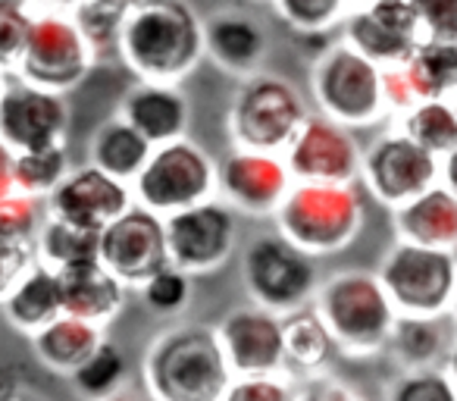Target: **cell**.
Masks as SVG:
<instances>
[{"instance_id": "obj_11", "label": "cell", "mask_w": 457, "mask_h": 401, "mask_svg": "<svg viewBox=\"0 0 457 401\" xmlns=\"http://www.w3.org/2000/svg\"><path fill=\"white\" fill-rule=\"evenodd\" d=\"M357 179H363L379 205L395 211L442 179L451 182V160L432 157L429 151L413 145L401 129H388L373 145L363 147Z\"/></svg>"}, {"instance_id": "obj_22", "label": "cell", "mask_w": 457, "mask_h": 401, "mask_svg": "<svg viewBox=\"0 0 457 401\" xmlns=\"http://www.w3.org/2000/svg\"><path fill=\"white\" fill-rule=\"evenodd\" d=\"M204 57L232 76H251L267 57V32L242 10H220L204 22Z\"/></svg>"}, {"instance_id": "obj_16", "label": "cell", "mask_w": 457, "mask_h": 401, "mask_svg": "<svg viewBox=\"0 0 457 401\" xmlns=\"http://www.w3.org/2000/svg\"><path fill=\"white\" fill-rule=\"evenodd\" d=\"M288 188H292V176L282 154L232 147L226 160L216 163V197L226 201L236 213L273 217Z\"/></svg>"}, {"instance_id": "obj_20", "label": "cell", "mask_w": 457, "mask_h": 401, "mask_svg": "<svg viewBox=\"0 0 457 401\" xmlns=\"http://www.w3.org/2000/svg\"><path fill=\"white\" fill-rule=\"evenodd\" d=\"M392 223L398 242L423 245V248L457 251V195L454 182L442 179L407 205L395 207Z\"/></svg>"}, {"instance_id": "obj_23", "label": "cell", "mask_w": 457, "mask_h": 401, "mask_svg": "<svg viewBox=\"0 0 457 401\" xmlns=\"http://www.w3.org/2000/svg\"><path fill=\"white\" fill-rule=\"evenodd\" d=\"M282 361H286V373H298L301 380L307 376L326 373L332 357L338 355L336 342H332L329 330L320 320V313L311 305L298 307L292 313H282Z\"/></svg>"}, {"instance_id": "obj_21", "label": "cell", "mask_w": 457, "mask_h": 401, "mask_svg": "<svg viewBox=\"0 0 457 401\" xmlns=\"http://www.w3.org/2000/svg\"><path fill=\"white\" fill-rule=\"evenodd\" d=\"M57 282H60L63 313L88 320V323L101 326V330L122 311L129 295V288L97 257L95 261L70 263V267L57 270Z\"/></svg>"}, {"instance_id": "obj_41", "label": "cell", "mask_w": 457, "mask_h": 401, "mask_svg": "<svg viewBox=\"0 0 457 401\" xmlns=\"http://www.w3.org/2000/svg\"><path fill=\"white\" fill-rule=\"evenodd\" d=\"M423 38L457 41V0H411Z\"/></svg>"}, {"instance_id": "obj_2", "label": "cell", "mask_w": 457, "mask_h": 401, "mask_svg": "<svg viewBox=\"0 0 457 401\" xmlns=\"http://www.w3.org/2000/svg\"><path fill=\"white\" fill-rule=\"evenodd\" d=\"M151 401H220L232 373L213 326L182 323L163 330L141 361Z\"/></svg>"}, {"instance_id": "obj_48", "label": "cell", "mask_w": 457, "mask_h": 401, "mask_svg": "<svg viewBox=\"0 0 457 401\" xmlns=\"http://www.w3.org/2000/svg\"><path fill=\"white\" fill-rule=\"evenodd\" d=\"M116 4H122V7H135L138 0H116Z\"/></svg>"}, {"instance_id": "obj_49", "label": "cell", "mask_w": 457, "mask_h": 401, "mask_svg": "<svg viewBox=\"0 0 457 401\" xmlns=\"http://www.w3.org/2000/svg\"><path fill=\"white\" fill-rule=\"evenodd\" d=\"M4 85H7V72L0 70V91H4Z\"/></svg>"}, {"instance_id": "obj_25", "label": "cell", "mask_w": 457, "mask_h": 401, "mask_svg": "<svg viewBox=\"0 0 457 401\" xmlns=\"http://www.w3.org/2000/svg\"><path fill=\"white\" fill-rule=\"evenodd\" d=\"M386 351L401 363V370L442 367L451 351V332L445 326V317L395 313Z\"/></svg>"}, {"instance_id": "obj_26", "label": "cell", "mask_w": 457, "mask_h": 401, "mask_svg": "<svg viewBox=\"0 0 457 401\" xmlns=\"http://www.w3.org/2000/svg\"><path fill=\"white\" fill-rule=\"evenodd\" d=\"M38 357L45 367L57 370V373L70 376L79 363L88 361V355L104 342V330L88 320L70 317V313H60L57 320H51L47 326H41L35 336H29Z\"/></svg>"}, {"instance_id": "obj_33", "label": "cell", "mask_w": 457, "mask_h": 401, "mask_svg": "<svg viewBox=\"0 0 457 401\" xmlns=\"http://www.w3.org/2000/svg\"><path fill=\"white\" fill-rule=\"evenodd\" d=\"M70 166L72 163L70 154H66V145L13 154V191L45 201L60 185V179L70 172Z\"/></svg>"}, {"instance_id": "obj_15", "label": "cell", "mask_w": 457, "mask_h": 401, "mask_svg": "<svg viewBox=\"0 0 457 401\" xmlns=\"http://www.w3.org/2000/svg\"><path fill=\"white\" fill-rule=\"evenodd\" d=\"M97 261L126 288H138L157 270L170 263L163 242V220L145 207L132 205L110 220L97 236Z\"/></svg>"}, {"instance_id": "obj_6", "label": "cell", "mask_w": 457, "mask_h": 401, "mask_svg": "<svg viewBox=\"0 0 457 401\" xmlns=\"http://www.w3.org/2000/svg\"><path fill=\"white\" fill-rule=\"evenodd\" d=\"M129 191L138 207L157 217H170L216 197V160L188 135H182L154 147L138 176L129 182Z\"/></svg>"}, {"instance_id": "obj_32", "label": "cell", "mask_w": 457, "mask_h": 401, "mask_svg": "<svg viewBox=\"0 0 457 401\" xmlns=\"http://www.w3.org/2000/svg\"><path fill=\"white\" fill-rule=\"evenodd\" d=\"M126 370H129L126 351L104 336V342L91 351L88 361L72 370L70 380H72V388H76L85 401H101V398L116 395V388L122 386Z\"/></svg>"}, {"instance_id": "obj_17", "label": "cell", "mask_w": 457, "mask_h": 401, "mask_svg": "<svg viewBox=\"0 0 457 401\" xmlns=\"http://www.w3.org/2000/svg\"><path fill=\"white\" fill-rule=\"evenodd\" d=\"M213 332L232 376L286 373L279 313L263 311L257 305L232 307L213 326Z\"/></svg>"}, {"instance_id": "obj_18", "label": "cell", "mask_w": 457, "mask_h": 401, "mask_svg": "<svg viewBox=\"0 0 457 401\" xmlns=\"http://www.w3.org/2000/svg\"><path fill=\"white\" fill-rule=\"evenodd\" d=\"M132 205V191H129L126 182L85 163L70 166V172L60 179L57 188L45 197V213L66 220V223H76L82 230L101 232L110 220H116Z\"/></svg>"}, {"instance_id": "obj_7", "label": "cell", "mask_w": 457, "mask_h": 401, "mask_svg": "<svg viewBox=\"0 0 457 401\" xmlns=\"http://www.w3.org/2000/svg\"><path fill=\"white\" fill-rule=\"evenodd\" d=\"M307 116L301 91L276 72H251L228 107V138L232 147L282 154Z\"/></svg>"}, {"instance_id": "obj_50", "label": "cell", "mask_w": 457, "mask_h": 401, "mask_svg": "<svg viewBox=\"0 0 457 401\" xmlns=\"http://www.w3.org/2000/svg\"><path fill=\"white\" fill-rule=\"evenodd\" d=\"M101 401H126V398H120V395H110V398H101Z\"/></svg>"}, {"instance_id": "obj_28", "label": "cell", "mask_w": 457, "mask_h": 401, "mask_svg": "<svg viewBox=\"0 0 457 401\" xmlns=\"http://www.w3.org/2000/svg\"><path fill=\"white\" fill-rule=\"evenodd\" d=\"M342 41L348 47H354L361 57H367L370 63L376 66H395L404 63L413 54L420 38H411V35L398 32V29L386 26L373 10L367 7H354L342 16Z\"/></svg>"}, {"instance_id": "obj_35", "label": "cell", "mask_w": 457, "mask_h": 401, "mask_svg": "<svg viewBox=\"0 0 457 401\" xmlns=\"http://www.w3.org/2000/svg\"><path fill=\"white\" fill-rule=\"evenodd\" d=\"M273 7L292 35L332 32L348 13L345 0H273Z\"/></svg>"}, {"instance_id": "obj_13", "label": "cell", "mask_w": 457, "mask_h": 401, "mask_svg": "<svg viewBox=\"0 0 457 401\" xmlns=\"http://www.w3.org/2000/svg\"><path fill=\"white\" fill-rule=\"evenodd\" d=\"M363 145L354 129L307 113L282 151L292 182H357Z\"/></svg>"}, {"instance_id": "obj_37", "label": "cell", "mask_w": 457, "mask_h": 401, "mask_svg": "<svg viewBox=\"0 0 457 401\" xmlns=\"http://www.w3.org/2000/svg\"><path fill=\"white\" fill-rule=\"evenodd\" d=\"M138 295L147 311L157 313V317H179L191 301V276L166 263L151 280L141 282Z\"/></svg>"}, {"instance_id": "obj_39", "label": "cell", "mask_w": 457, "mask_h": 401, "mask_svg": "<svg viewBox=\"0 0 457 401\" xmlns=\"http://www.w3.org/2000/svg\"><path fill=\"white\" fill-rule=\"evenodd\" d=\"M298 382L288 373L273 376H232L220 401H295Z\"/></svg>"}, {"instance_id": "obj_27", "label": "cell", "mask_w": 457, "mask_h": 401, "mask_svg": "<svg viewBox=\"0 0 457 401\" xmlns=\"http://www.w3.org/2000/svg\"><path fill=\"white\" fill-rule=\"evenodd\" d=\"M154 145L141 132H135L122 116H110L107 122L95 129L88 145V163L104 170L107 176L120 179V182H132L145 160L151 157Z\"/></svg>"}, {"instance_id": "obj_10", "label": "cell", "mask_w": 457, "mask_h": 401, "mask_svg": "<svg viewBox=\"0 0 457 401\" xmlns=\"http://www.w3.org/2000/svg\"><path fill=\"white\" fill-rule=\"evenodd\" d=\"M242 280L251 305L279 313V317L311 305L320 286L317 261L295 248L279 232H263L245 245Z\"/></svg>"}, {"instance_id": "obj_3", "label": "cell", "mask_w": 457, "mask_h": 401, "mask_svg": "<svg viewBox=\"0 0 457 401\" xmlns=\"http://www.w3.org/2000/svg\"><path fill=\"white\" fill-rule=\"evenodd\" d=\"M276 232L307 257L345 251L363 230V201L357 182H292L276 207Z\"/></svg>"}, {"instance_id": "obj_34", "label": "cell", "mask_w": 457, "mask_h": 401, "mask_svg": "<svg viewBox=\"0 0 457 401\" xmlns=\"http://www.w3.org/2000/svg\"><path fill=\"white\" fill-rule=\"evenodd\" d=\"M66 10H70L72 22L82 29L88 45L95 47L97 57L104 47L116 51V35H120V22L129 7H122L116 0H72V4H66Z\"/></svg>"}, {"instance_id": "obj_31", "label": "cell", "mask_w": 457, "mask_h": 401, "mask_svg": "<svg viewBox=\"0 0 457 401\" xmlns=\"http://www.w3.org/2000/svg\"><path fill=\"white\" fill-rule=\"evenodd\" d=\"M97 236L101 232L82 230L76 223H66V220L47 217L41 220L38 232H35V261H41L51 270H63L70 263H82V261H95L97 257Z\"/></svg>"}, {"instance_id": "obj_40", "label": "cell", "mask_w": 457, "mask_h": 401, "mask_svg": "<svg viewBox=\"0 0 457 401\" xmlns=\"http://www.w3.org/2000/svg\"><path fill=\"white\" fill-rule=\"evenodd\" d=\"M29 35V7L22 0H0V70L13 76Z\"/></svg>"}, {"instance_id": "obj_8", "label": "cell", "mask_w": 457, "mask_h": 401, "mask_svg": "<svg viewBox=\"0 0 457 401\" xmlns=\"http://www.w3.org/2000/svg\"><path fill=\"white\" fill-rule=\"evenodd\" d=\"M376 280L395 313L448 317L457 295V257L454 251L395 242V248L382 257Z\"/></svg>"}, {"instance_id": "obj_45", "label": "cell", "mask_w": 457, "mask_h": 401, "mask_svg": "<svg viewBox=\"0 0 457 401\" xmlns=\"http://www.w3.org/2000/svg\"><path fill=\"white\" fill-rule=\"evenodd\" d=\"M13 191V154L0 145V197Z\"/></svg>"}, {"instance_id": "obj_46", "label": "cell", "mask_w": 457, "mask_h": 401, "mask_svg": "<svg viewBox=\"0 0 457 401\" xmlns=\"http://www.w3.org/2000/svg\"><path fill=\"white\" fill-rule=\"evenodd\" d=\"M363 4H370V0H345V7L354 10V7H363Z\"/></svg>"}, {"instance_id": "obj_9", "label": "cell", "mask_w": 457, "mask_h": 401, "mask_svg": "<svg viewBox=\"0 0 457 401\" xmlns=\"http://www.w3.org/2000/svg\"><path fill=\"white\" fill-rule=\"evenodd\" d=\"M317 113L348 129H373L386 120L379 88V66L348 47L342 38L313 63L311 79Z\"/></svg>"}, {"instance_id": "obj_36", "label": "cell", "mask_w": 457, "mask_h": 401, "mask_svg": "<svg viewBox=\"0 0 457 401\" xmlns=\"http://www.w3.org/2000/svg\"><path fill=\"white\" fill-rule=\"evenodd\" d=\"M386 401H457L451 367L401 370L398 380L388 386Z\"/></svg>"}, {"instance_id": "obj_14", "label": "cell", "mask_w": 457, "mask_h": 401, "mask_svg": "<svg viewBox=\"0 0 457 401\" xmlns=\"http://www.w3.org/2000/svg\"><path fill=\"white\" fill-rule=\"evenodd\" d=\"M66 132H70L66 95L7 76V85L0 91V145L10 154L41 151V147L66 145Z\"/></svg>"}, {"instance_id": "obj_19", "label": "cell", "mask_w": 457, "mask_h": 401, "mask_svg": "<svg viewBox=\"0 0 457 401\" xmlns=\"http://www.w3.org/2000/svg\"><path fill=\"white\" fill-rule=\"evenodd\" d=\"M135 132H141L154 147L172 138H182L191 122V104L182 85L135 82L122 95L120 113Z\"/></svg>"}, {"instance_id": "obj_4", "label": "cell", "mask_w": 457, "mask_h": 401, "mask_svg": "<svg viewBox=\"0 0 457 401\" xmlns=\"http://www.w3.org/2000/svg\"><path fill=\"white\" fill-rule=\"evenodd\" d=\"M311 301V307L320 313L342 355L376 357L386 351L388 332L395 323V307L382 292L376 273L342 270L320 282Z\"/></svg>"}, {"instance_id": "obj_38", "label": "cell", "mask_w": 457, "mask_h": 401, "mask_svg": "<svg viewBox=\"0 0 457 401\" xmlns=\"http://www.w3.org/2000/svg\"><path fill=\"white\" fill-rule=\"evenodd\" d=\"M41 220H45V201L29 197L22 191H10L0 197V236L13 242H35Z\"/></svg>"}, {"instance_id": "obj_30", "label": "cell", "mask_w": 457, "mask_h": 401, "mask_svg": "<svg viewBox=\"0 0 457 401\" xmlns=\"http://www.w3.org/2000/svg\"><path fill=\"white\" fill-rule=\"evenodd\" d=\"M398 129L438 160L457 154V110L451 101H420L398 116Z\"/></svg>"}, {"instance_id": "obj_47", "label": "cell", "mask_w": 457, "mask_h": 401, "mask_svg": "<svg viewBox=\"0 0 457 401\" xmlns=\"http://www.w3.org/2000/svg\"><path fill=\"white\" fill-rule=\"evenodd\" d=\"M13 401H41V398H35V395H26V392H22L20 398H13Z\"/></svg>"}, {"instance_id": "obj_12", "label": "cell", "mask_w": 457, "mask_h": 401, "mask_svg": "<svg viewBox=\"0 0 457 401\" xmlns=\"http://www.w3.org/2000/svg\"><path fill=\"white\" fill-rule=\"evenodd\" d=\"M160 220H163L170 267L188 273L191 280L220 270L238 245L236 211L220 197H210V201H201V205L185 207V211Z\"/></svg>"}, {"instance_id": "obj_5", "label": "cell", "mask_w": 457, "mask_h": 401, "mask_svg": "<svg viewBox=\"0 0 457 401\" xmlns=\"http://www.w3.org/2000/svg\"><path fill=\"white\" fill-rule=\"evenodd\" d=\"M47 4L51 7H45V0H26L29 35L13 76L38 88L66 95L85 82L91 66L97 63V54L82 29L72 22L66 4L63 7H54V0Z\"/></svg>"}, {"instance_id": "obj_42", "label": "cell", "mask_w": 457, "mask_h": 401, "mask_svg": "<svg viewBox=\"0 0 457 401\" xmlns=\"http://www.w3.org/2000/svg\"><path fill=\"white\" fill-rule=\"evenodd\" d=\"M32 261H35L32 245L0 236V301L7 298V292L20 282V276L32 267Z\"/></svg>"}, {"instance_id": "obj_24", "label": "cell", "mask_w": 457, "mask_h": 401, "mask_svg": "<svg viewBox=\"0 0 457 401\" xmlns=\"http://www.w3.org/2000/svg\"><path fill=\"white\" fill-rule=\"evenodd\" d=\"M0 307H4V317L13 330L35 336L41 326H47L63 313L57 270L45 267L41 261H32V267L20 276V282L10 288L7 298L0 301Z\"/></svg>"}, {"instance_id": "obj_43", "label": "cell", "mask_w": 457, "mask_h": 401, "mask_svg": "<svg viewBox=\"0 0 457 401\" xmlns=\"http://www.w3.org/2000/svg\"><path fill=\"white\" fill-rule=\"evenodd\" d=\"M295 401H363V395L348 382L336 380V376L317 373L298 382V398Z\"/></svg>"}, {"instance_id": "obj_1", "label": "cell", "mask_w": 457, "mask_h": 401, "mask_svg": "<svg viewBox=\"0 0 457 401\" xmlns=\"http://www.w3.org/2000/svg\"><path fill=\"white\" fill-rule=\"evenodd\" d=\"M116 54L138 82L182 85L204 60V20L185 0H138L120 22Z\"/></svg>"}, {"instance_id": "obj_29", "label": "cell", "mask_w": 457, "mask_h": 401, "mask_svg": "<svg viewBox=\"0 0 457 401\" xmlns=\"http://www.w3.org/2000/svg\"><path fill=\"white\" fill-rule=\"evenodd\" d=\"M404 72L417 101H451L457 91V41L420 38Z\"/></svg>"}, {"instance_id": "obj_44", "label": "cell", "mask_w": 457, "mask_h": 401, "mask_svg": "<svg viewBox=\"0 0 457 401\" xmlns=\"http://www.w3.org/2000/svg\"><path fill=\"white\" fill-rule=\"evenodd\" d=\"M22 395V380L16 373V367L0 363V401H13Z\"/></svg>"}]
</instances>
